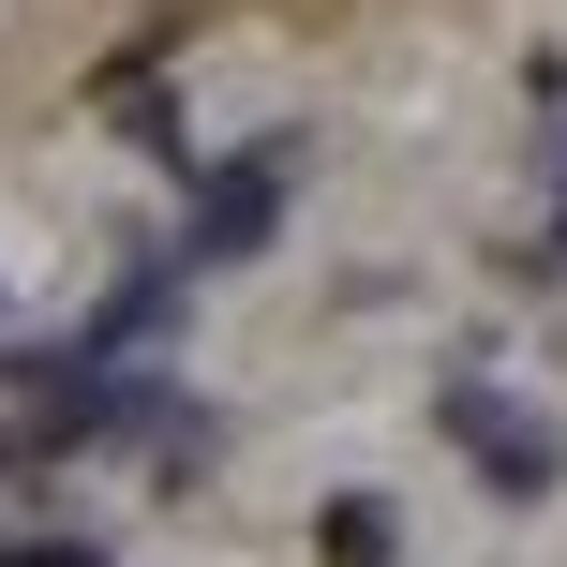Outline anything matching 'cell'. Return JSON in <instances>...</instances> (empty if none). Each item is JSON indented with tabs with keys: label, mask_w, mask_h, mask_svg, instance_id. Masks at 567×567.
<instances>
[{
	"label": "cell",
	"mask_w": 567,
	"mask_h": 567,
	"mask_svg": "<svg viewBox=\"0 0 567 567\" xmlns=\"http://www.w3.org/2000/svg\"><path fill=\"white\" fill-rule=\"evenodd\" d=\"M449 433H463V449H478V478H493V493H553V478H567L553 419H508V403H493V389H463V403H449Z\"/></svg>",
	"instance_id": "cell-1"
},
{
	"label": "cell",
	"mask_w": 567,
	"mask_h": 567,
	"mask_svg": "<svg viewBox=\"0 0 567 567\" xmlns=\"http://www.w3.org/2000/svg\"><path fill=\"white\" fill-rule=\"evenodd\" d=\"M313 553L329 567H403V508L389 493H329V508H313Z\"/></svg>",
	"instance_id": "cell-2"
}]
</instances>
